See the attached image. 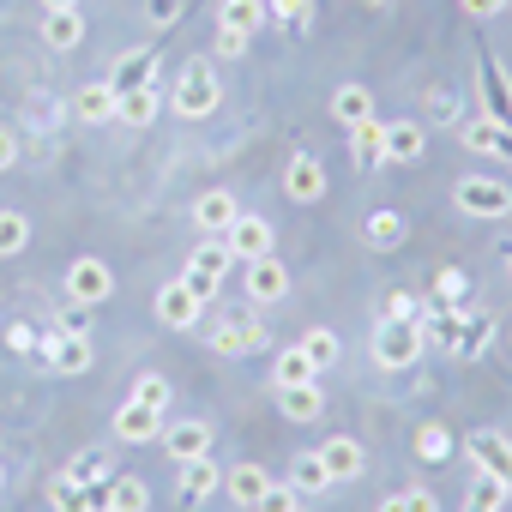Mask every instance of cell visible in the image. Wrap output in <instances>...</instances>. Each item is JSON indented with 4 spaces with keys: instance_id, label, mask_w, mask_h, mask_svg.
<instances>
[{
    "instance_id": "8992f818",
    "label": "cell",
    "mask_w": 512,
    "mask_h": 512,
    "mask_svg": "<svg viewBox=\"0 0 512 512\" xmlns=\"http://www.w3.org/2000/svg\"><path fill=\"white\" fill-rule=\"evenodd\" d=\"M211 350L217 356H260L266 350V326L253 320V314H223L211 326Z\"/></svg>"
},
{
    "instance_id": "6f0895ef",
    "label": "cell",
    "mask_w": 512,
    "mask_h": 512,
    "mask_svg": "<svg viewBox=\"0 0 512 512\" xmlns=\"http://www.w3.org/2000/svg\"><path fill=\"white\" fill-rule=\"evenodd\" d=\"M0 488H7V464H0Z\"/></svg>"
},
{
    "instance_id": "4fadbf2b",
    "label": "cell",
    "mask_w": 512,
    "mask_h": 512,
    "mask_svg": "<svg viewBox=\"0 0 512 512\" xmlns=\"http://www.w3.org/2000/svg\"><path fill=\"white\" fill-rule=\"evenodd\" d=\"M115 440L121 446H145V440H163V410H151V404H139V398H127L121 410H115Z\"/></svg>"
},
{
    "instance_id": "f6af8a7d",
    "label": "cell",
    "mask_w": 512,
    "mask_h": 512,
    "mask_svg": "<svg viewBox=\"0 0 512 512\" xmlns=\"http://www.w3.org/2000/svg\"><path fill=\"white\" fill-rule=\"evenodd\" d=\"M55 332H73V338H91V302H73V296H67V308H61V320H55Z\"/></svg>"
},
{
    "instance_id": "f35d334b",
    "label": "cell",
    "mask_w": 512,
    "mask_h": 512,
    "mask_svg": "<svg viewBox=\"0 0 512 512\" xmlns=\"http://www.w3.org/2000/svg\"><path fill=\"white\" fill-rule=\"evenodd\" d=\"M272 374H278V386H308V380H320V374H314V362L302 356V344L278 350V368H272Z\"/></svg>"
},
{
    "instance_id": "db71d44e",
    "label": "cell",
    "mask_w": 512,
    "mask_h": 512,
    "mask_svg": "<svg viewBox=\"0 0 512 512\" xmlns=\"http://www.w3.org/2000/svg\"><path fill=\"white\" fill-rule=\"evenodd\" d=\"M464 512H494V506H476V500H464Z\"/></svg>"
},
{
    "instance_id": "836d02e7",
    "label": "cell",
    "mask_w": 512,
    "mask_h": 512,
    "mask_svg": "<svg viewBox=\"0 0 512 512\" xmlns=\"http://www.w3.org/2000/svg\"><path fill=\"white\" fill-rule=\"evenodd\" d=\"M296 344H302V356L314 362V374H326V368H338V356H344V344H338V332H326V326H314V332H302Z\"/></svg>"
},
{
    "instance_id": "e575fe53",
    "label": "cell",
    "mask_w": 512,
    "mask_h": 512,
    "mask_svg": "<svg viewBox=\"0 0 512 512\" xmlns=\"http://www.w3.org/2000/svg\"><path fill=\"white\" fill-rule=\"evenodd\" d=\"M61 476H73V482H109L115 476V458L103 452V446H85V452H73L67 458V470Z\"/></svg>"
},
{
    "instance_id": "ab89813d",
    "label": "cell",
    "mask_w": 512,
    "mask_h": 512,
    "mask_svg": "<svg viewBox=\"0 0 512 512\" xmlns=\"http://www.w3.org/2000/svg\"><path fill=\"white\" fill-rule=\"evenodd\" d=\"M464 296H470V272H464V266H446V272L434 278V302L452 308V302H464Z\"/></svg>"
},
{
    "instance_id": "9c48e42d",
    "label": "cell",
    "mask_w": 512,
    "mask_h": 512,
    "mask_svg": "<svg viewBox=\"0 0 512 512\" xmlns=\"http://www.w3.org/2000/svg\"><path fill=\"white\" fill-rule=\"evenodd\" d=\"M284 193H290L296 205L326 199V163H320L314 151H290V163H284Z\"/></svg>"
},
{
    "instance_id": "ba28073f",
    "label": "cell",
    "mask_w": 512,
    "mask_h": 512,
    "mask_svg": "<svg viewBox=\"0 0 512 512\" xmlns=\"http://www.w3.org/2000/svg\"><path fill=\"white\" fill-rule=\"evenodd\" d=\"M241 290L253 302H278V296H290V266L278 260V253H266V260H241Z\"/></svg>"
},
{
    "instance_id": "ac0fdd59",
    "label": "cell",
    "mask_w": 512,
    "mask_h": 512,
    "mask_svg": "<svg viewBox=\"0 0 512 512\" xmlns=\"http://www.w3.org/2000/svg\"><path fill=\"white\" fill-rule=\"evenodd\" d=\"M266 488H272V470H266V464H229V470H223V494H229L235 506H247V512L260 506Z\"/></svg>"
},
{
    "instance_id": "7a4b0ae2",
    "label": "cell",
    "mask_w": 512,
    "mask_h": 512,
    "mask_svg": "<svg viewBox=\"0 0 512 512\" xmlns=\"http://www.w3.org/2000/svg\"><path fill=\"white\" fill-rule=\"evenodd\" d=\"M452 205H458L464 217L500 223V217H512V187L494 181V175H458V181H452Z\"/></svg>"
},
{
    "instance_id": "e0dca14e",
    "label": "cell",
    "mask_w": 512,
    "mask_h": 512,
    "mask_svg": "<svg viewBox=\"0 0 512 512\" xmlns=\"http://www.w3.org/2000/svg\"><path fill=\"white\" fill-rule=\"evenodd\" d=\"M458 139H464V151H476V157L512 163V127H500V121H488V115L464 121V127H458Z\"/></svg>"
},
{
    "instance_id": "277c9868",
    "label": "cell",
    "mask_w": 512,
    "mask_h": 512,
    "mask_svg": "<svg viewBox=\"0 0 512 512\" xmlns=\"http://www.w3.org/2000/svg\"><path fill=\"white\" fill-rule=\"evenodd\" d=\"M229 266H235V247H229V235H205V241H193V253H187V284L199 290V296H211L223 278H229Z\"/></svg>"
},
{
    "instance_id": "f907efd6",
    "label": "cell",
    "mask_w": 512,
    "mask_h": 512,
    "mask_svg": "<svg viewBox=\"0 0 512 512\" xmlns=\"http://www.w3.org/2000/svg\"><path fill=\"white\" fill-rule=\"evenodd\" d=\"M247 43H253V37H241V31H217V43H211V49H217V55H229V61H241V55H247Z\"/></svg>"
},
{
    "instance_id": "680465c9",
    "label": "cell",
    "mask_w": 512,
    "mask_h": 512,
    "mask_svg": "<svg viewBox=\"0 0 512 512\" xmlns=\"http://www.w3.org/2000/svg\"><path fill=\"white\" fill-rule=\"evenodd\" d=\"M362 7H386V0H362Z\"/></svg>"
},
{
    "instance_id": "f546056e",
    "label": "cell",
    "mask_w": 512,
    "mask_h": 512,
    "mask_svg": "<svg viewBox=\"0 0 512 512\" xmlns=\"http://www.w3.org/2000/svg\"><path fill=\"white\" fill-rule=\"evenodd\" d=\"M278 410L290 416V422H320V410H326V392L308 380V386H278Z\"/></svg>"
},
{
    "instance_id": "7dc6e473",
    "label": "cell",
    "mask_w": 512,
    "mask_h": 512,
    "mask_svg": "<svg viewBox=\"0 0 512 512\" xmlns=\"http://www.w3.org/2000/svg\"><path fill=\"white\" fill-rule=\"evenodd\" d=\"M37 344H43V332H37L31 320H13V326H7V350H19V356H37Z\"/></svg>"
},
{
    "instance_id": "30bf717a",
    "label": "cell",
    "mask_w": 512,
    "mask_h": 512,
    "mask_svg": "<svg viewBox=\"0 0 512 512\" xmlns=\"http://www.w3.org/2000/svg\"><path fill=\"white\" fill-rule=\"evenodd\" d=\"M235 217H241V199H235L229 187H205V193L193 199V229H199V235H229Z\"/></svg>"
},
{
    "instance_id": "bcb514c9",
    "label": "cell",
    "mask_w": 512,
    "mask_h": 512,
    "mask_svg": "<svg viewBox=\"0 0 512 512\" xmlns=\"http://www.w3.org/2000/svg\"><path fill=\"white\" fill-rule=\"evenodd\" d=\"M506 494H512V488H506L500 476L476 470V482H470V500H476V506H494V512H500V500H506Z\"/></svg>"
},
{
    "instance_id": "cb8c5ba5",
    "label": "cell",
    "mask_w": 512,
    "mask_h": 512,
    "mask_svg": "<svg viewBox=\"0 0 512 512\" xmlns=\"http://www.w3.org/2000/svg\"><path fill=\"white\" fill-rule=\"evenodd\" d=\"M332 121L350 133V127H362V121H374V91L368 85H338V97H332Z\"/></svg>"
},
{
    "instance_id": "9f6ffc18",
    "label": "cell",
    "mask_w": 512,
    "mask_h": 512,
    "mask_svg": "<svg viewBox=\"0 0 512 512\" xmlns=\"http://www.w3.org/2000/svg\"><path fill=\"white\" fill-rule=\"evenodd\" d=\"M506 272H512V241H506Z\"/></svg>"
},
{
    "instance_id": "5bb4252c",
    "label": "cell",
    "mask_w": 512,
    "mask_h": 512,
    "mask_svg": "<svg viewBox=\"0 0 512 512\" xmlns=\"http://www.w3.org/2000/svg\"><path fill=\"white\" fill-rule=\"evenodd\" d=\"M109 482H115V476H109ZM109 482L55 476V482H49V500H55V512H109Z\"/></svg>"
},
{
    "instance_id": "7402d4cb",
    "label": "cell",
    "mask_w": 512,
    "mask_h": 512,
    "mask_svg": "<svg viewBox=\"0 0 512 512\" xmlns=\"http://www.w3.org/2000/svg\"><path fill=\"white\" fill-rule=\"evenodd\" d=\"M43 43L49 49H79L85 43V19H79V7H43Z\"/></svg>"
},
{
    "instance_id": "11a10c76",
    "label": "cell",
    "mask_w": 512,
    "mask_h": 512,
    "mask_svg": "<svg viewBox=\"0 0 512 512\" xmlns=\"http://www.w3.org/2000/svg\"><path fill=\"white\" fill-rule=\"evenodd\" d=\"M43 7H79V0H43Z\"/></svg>"
},
{
    "instance_id": "b9f144b4",
    "label": "cell",
    "mask_w": 512,
    "mask_h": 512,
    "mask_svg": "<svg viewBox=\"0 0 512 512\" xmlns=\"http://www.w3.org/2000/svg\"><path fill=\"white\" fill-rule=\"evenodd\" d=\"M272 7V19L278 25H296V31H308L314 25V0H266Z\"/></svg>"
},
{
    "instance_id": "60d3db41",
    "label": "cell",
    "mask_w": 512,
    "mask_h": 512,
    "mask_svg": "<svg viewBox=\"0 0 512 512\" xmlns=\"http://www.w3.org/2000/svg\"><path fill=\"white\" fill-rule=\"evenodd\" d=\"M380 512H440V500L428 488H404V494H386Z\"/></svg>"
},
{
    "instance_id": "7c38bea8",
    "label": "cell",
    "mask_w": 512,
    "mask_h": 512,
    "mask_svg": "<svg viewBox=\"0 0 512 512\" xmlns=\"http://www.w3.org/2000/svg\"><path fill=\"white\" fill-rule=\"evenodd\" d=\"M67 296L97 308V302H109V296H115V272H109L103 260H91V253H85V260H73V266H67Z\"/></svg>"
},
{
    "instance_id": "9a60e30c",
    "label": "cell",
    "mask_w": 512,
    "mask_h": 512,
    "mask_svg": "<svg viewBox=\"0 0 512 512\" xmlns=\"http://www.w3.org/2000/svg\"><path fill=\"white\" fill-rule=\"evenodd\" d=\"M272 241H278V229H272V217H260V211H241V217H235V229H229L235 260H266Z\"/></svg>"
},
{
    "instance_id": "816d5d0a",
    "label": "cell",
    "mask_w": 512,
    "mask_h": 512,
    "mask_svg": "<svg viewBox=\"0 0 512 512\" xmlns=\"http://www.w3.org/2000/svg\"><path fill=\"white\" fill-rule=\"evenodd\" d=\"M458 7H464L470 19H500V13L512 7V0H458Z\"/></svg>"
},
{
    "instance_id": "4316f807",
    "label": "cell",
    "mask_w": 512,
    "mask_h": 512,
    "mask_svg": "<svg viewBox=\"0 0 512 512\" xmlns=\"http://www.w3.org/2000/svg\"><path fill=\"white\" fill-rule=\"evenodd\" d=\"M272 19V7L266 0H223V13H217V31H241V37H253Z\"/></svg>"
},
{
    "instance_id": "c3c4849f",
    "label": "cell",
    "mask_w": 512,
    "mask_h": 512,
    "mask_svg": "<svg viewBox=\"0 0 512 512\" xmlns=\"http://www.w3.org/2000/svg\"><path fill=\"white\" fill-rule=\"evenodd\" d=\"M386 320H410V326H422V320H428V308H422L416 296H404V290H398V296L386 302Z\"/></svg>"
},
{
    "instance_id": "681fc988",
    "label": "cell",
    "mask_w": 512,
    "mask_h": 512,
    "mask_svg": "<svg viewBox=\"0 0 512 512\" xmlns=\"http://www.w3.org/2000/svg\"><path fill=\"white\" fill-rule=\"evenodd\" d=\"M181 19V0H145V25L151 31H169Z\"/></svg>"
},
{
    "instance_id": "74e56055",
    "label": "cell",
    "mask_w": 512,
    "mask_h": 512,
    "mask_svg": "<svg viewBox=\"0 0 512 512\" xmlns=\"http://www.w3.org/2000/svg\"><path fill=\"white\" fill-rule=\"evenodd\" d=\"M25 247H31V217L25 211H0V260H13Z\"/></svg>"
},
{
    "instance_id": "6da1fadb",
    "label": "cell",
    "mask_w": 512,
    "mask_h": 512,
    "mask_svg": "<svg viewBox=\"0 0 512 512\" xmlns=\"http://www.w3.org/2000/svg\"><path fill=\"white\" fill-rule=\"evenodd\" d=\"M217 103H223V85H217V73H211V61H187V67L175 73V91H169V109H175L181 121H205V115H217Z\"/></svg>"
},
{
    "instance_id": "d6986e66",
    "label": "cell",
    "mask_w": 512,
    "mask_h": 512,
    "mask_svg": "<svg viewBox=\"0 0 512 512\" xmlns=\"http://www.w3.org/2000/svg\"><path fill=\"white\" fill-rule=\"evenodd\" d=\"M223 488V470L211 464V458H193V464H181V482H175V500L181 506H205L211 494Z\"/></svg>"
},
{
    "instance_id": "8fae6325",
    "label": "cell",
    "mask_w": 512,
    "mask_h": 512,
    "mask_svg": "<svg viewBox=\"0 0 512 512\" xmlns=\"http://www.w3.org/2000/svg\"><path fill=\"white\" fill-rule=\"evenodd\" d=\"M464 452H470L476 470H488V476H500V482L512 488V440H506L500 428H476V434L464 440Z\"/></svg>"
},
{
    "instance_id": "44dd1931",
    "label": "cell",
    "mask_w": 512,
    "mask_h": 512,
    "mask_svg": "<svg viewBox=\"0 0 512 512\" xmlns=\"http://www.w3.org/2000/svg\"><path fill=\"white\" fill-rule=\"evenodd\" d=\"M320 458H326L332 482H356V476L368 470V452H362V440H350V434H332V440L320 446Z\"/></svg>"
},
{
    "instance_id": "d4e9b609",
    "label": "cell",
    "mask_w": 512,
    "mask_h": 512,
    "mask_svg": "<svg viewBox=\"0 0 512 512\" xmlns=\"http://www.w3.org/2000/svg\"><path fill=\"white\" fill-rule=\"evenodd\" d=\"M362 235H368V247H380V253H392V247H404V235H410V223H404V211H392V205H380V211H368V223H362Z\"/></svg>"
},
{
    "instance_id": "83f0119b",
    "label": "cell",
    "mask_w": 512,
    "mask_h": 512,
    "mask_svg": "<svg viewBox=\"0 0 512 512\" xmlns=\"http://www.w3.org/2000/svg\"><path fill=\"white\" fill-rule=\"evenodd\" d=\"M115 91H139V85H157V55L151 49H127L121 61H115V79H109Z\"/></svg>"
},
{
    "instance_id": "2e32d148",
    "label": "cell",
    "mask_w": 512,
    "mask_h": 512,
    "mask_svg": "<svg viewBox=\"0 0 512 512\" xmlns=\"http://www.w3.org/2000/svg\"><path fill=\"white\" fill-rule=\"evenodd\" d=\"M428 157V127L422 121H386L380 163H422Z\"/></svg>"
},
{
    "instance_id": "1f68e13d",
    "label": "cell",
    "mask_w": 512,
    "mask_h": 512,
    "mask_svg": "<svg viewBox=\"0 0 512 512\" xmlns=\"http://www.w3.org/2000/svg\"><path fill=\"white\" fill-rule=\"evenodd\" d=\"M290 488H296L302 500L326 494V488H332V470H326V458H320V452H302V458L290 464Z\"/></svg>"
},
{
    "instance_id": "91938a15",
    "label": "cell",
    "mask_w": 512,
    "mask_h": 512,
    "mask_svg": "<svg viewBox=\"0 0 512 512\" xmlns=\"http://www.w3.org/2000/svg\"><path fill=\"white\" fill-rule=\"evenodd\" d=\"M302 512H308V506H302Z\"/></svg>"
},
{
    "instance_id": "7bdbcfd3",
    "label": "cell",
    "mask_w": 512,
    "mask_h": 512,
    "mask_svg": "<svg viewBox=\"0 0 512 512\" xmlns=\"http://www.w3.org/2000/svg\"><path fill=\"white\" fill-rule=\"evenodd\" d=\"M169 392H175V386H169L163 374H139V380H133V398L151 404V410H169Z\"/></svg>"
},
{
    "instance_id": "8d00e7d4",
    "label": "cell",
    "mask_w": 512,
    "mask_h": 512,
    "mask_svg": "<svg viewBox=\"0 0 512 512\" xmlns=\"http://www.w3.org/2000/svg\"><path fill=\"white\" fill-rule=\"evenodd\" d=\"M145 506H151L145 476H115L109 482V512H145Z\"/></svg>"
},
{
    "instance_id": "52a82bcc",
    "label": "cell",
    "mask_w": 512,
    "mask_h": 512,
    "mask_svg": "<svg viewBox=\"0 0 512 512\" xmlns=\"http://www.w3.org/2000/svg\"><path fill=\"white\" fill-rule=\"evenodd\" d=\"M476 85H482V115L500 121V127H512V73L494 55H482L476 61Z\"/></svg>"
},
{
    "instance_id": "ee69618b",
    "label": "cell",
    "mask_w": 512,
    "mask_h": 512,
    "mask_svg": "<svg viewBox=\"0 0 512 512\" xmlns=\"http://www.w3.org/2000/svg\"><path fill=\"white\" fill-rule=\"evenodd\" d=\"M253 512H302V494H296L290 482H272V488L260 494V506H253Z\"/></svg>"
},
{
    "instance_id": "3957f363",
    "label": "cell",
    "mask_w": 512,
    "mask_h": 512,
    "mask_svg": "<svg viewBox=\"0 0 512 512\" xmlns=\"http://www.w3.org/2000/svg\"><path fill=\"white\" fill-rule=\"evenodd\" d=\"M422 350H428L422 326H410V320H380V332H374V362H380L386 374L416 368V362H422Z\"/></svg>"
},
{
    "instance_id": "d590c367",
    "label": "cell",
    "mask_w": 512,
    "mask_h": 512,
    "mask_svg": "<svg viewBox=\"0 0 512 512\" xmlns=\"http://www.w3.org/2000/svg\"><path fill=\"white\" fill-rule=\"evenodd\" d=\"M410 452H416L422 464H440V458H452V428H440V422H422V428H416V440H410Z\"/></svg>"
},
{
    "instance_id": "4dcf8cb0",
    "label": "cell",
    "mask_w": 512,
    "mask_h": 512,
    "mask_svg": "<svg viewBox=\"0 0 512 512\" xmlns=\"http://www.w3.org/2000/svg\"><path fill=\"white\" fill-rule=\"evenodd\" d=\"M380 139H386V121L374 115V121H362V127H350V163L368 175V169H380Z\"/></svg>"
},
{
    "instance_id": "f1b7e54d",
    "label": "cell",
    "mask_w": 512,
    "mask_h": 512,
    "mask_svg": "<svg viewBox=\"0 0 512 512\" xmlns=\"http://www.w3.org/2000/svg\"><path fill=\"white\" fill-rule=\"evenodd\" d=\"M115 97H121V91H115L109 79H103V85H85V91L73 97V115H79L85 127H103V121H115Z\"/></svg>"
},
{
    "instance_id": "d6a6232c",
    "label": "cell",
    "mask_w": 512,
    "mask_h": 512,
    "mask_svg": "<svg viewBox=\"0 0 512 512\" xmlns=\"http://www.w3.org/2000/svg\"><path fill=\"white\" fill-rule=\"evenodd\" d=\"M488 344H494V314H470V320H464V332L452 338V356H458V362H476Z\"/></svg>"
},
{
    "instance_id": "ffe728a7",
    "label": "cell",
    "mask_w": 512,
    "mask_h": 512,
    "mask_svg": "<svg viewBox=\"0 0 512 512\" xmlns=\"http://www.w3.org/2000/svg\"><path fill=\"white\" fill-rule=\"evenodd\" d=\"M163 452H169L175 464L211 458V428H205V422H175V428H163Z\"/></svg>"
},
{
    "instance_id": "5b68a950",
    "label": "cell",
    "mask_w": 512,
    "mask_h": 512,
    "mask_svg": "<svg viewBox=\"0 0 512 512\" xmlns=\"http://www.w3.org/2000/svg\"><path fill=\"white\" fill-rule=\"evenodd\" d=\"M205 320V296L187 284V278H169L163 290H157V326H169V332H193Z\"/></svg>"
},
{
    "instance_id": "484cf974",
    "label": "cell",
    "mask_w": 512,
    "mask_h": 512,
    "mask_svg": "<svg viewBox=\"0 0 512 512\" xmlns=\"http://www.w3.org/2000/svg\"><path fill=\"white\" fill-rule=\"evenodd\" d=\"M91 362H97V344H91V338L55 332V350H49V368H55V374H85Z\"/></svg>"
},
{
    "instance_id": "f5cc1de1",
    "label": "cell",
    "mask_w": 512,
    "mask_h": 512,
    "mask_svg": "<svg viewBox=\"0 0 512 512\" xmlns=\"http://www.w3.org/2000/svg\"><path fill=\"white\" fill-rule=\"evenodd\" d=\"M13 163H19V133H13V127H0V175H7Z\"/></svg>"
},
{
    "instance_id": "603a6c76",
    "label": "cell",
    "mask_w": 512,
    "mask_h": 512,
    "mask_svg": "<svg viewBox=\"0 0 512 512\" xmlns=\"http://www.w3.org/2000/svg\"><path fill=\"white\" fill-rule=\"evenodd\" d=\"M157 109H163V91H157V85H139V91H121V97H115V121H121V127H151Z\"/></svg>"
}]
</instances>
